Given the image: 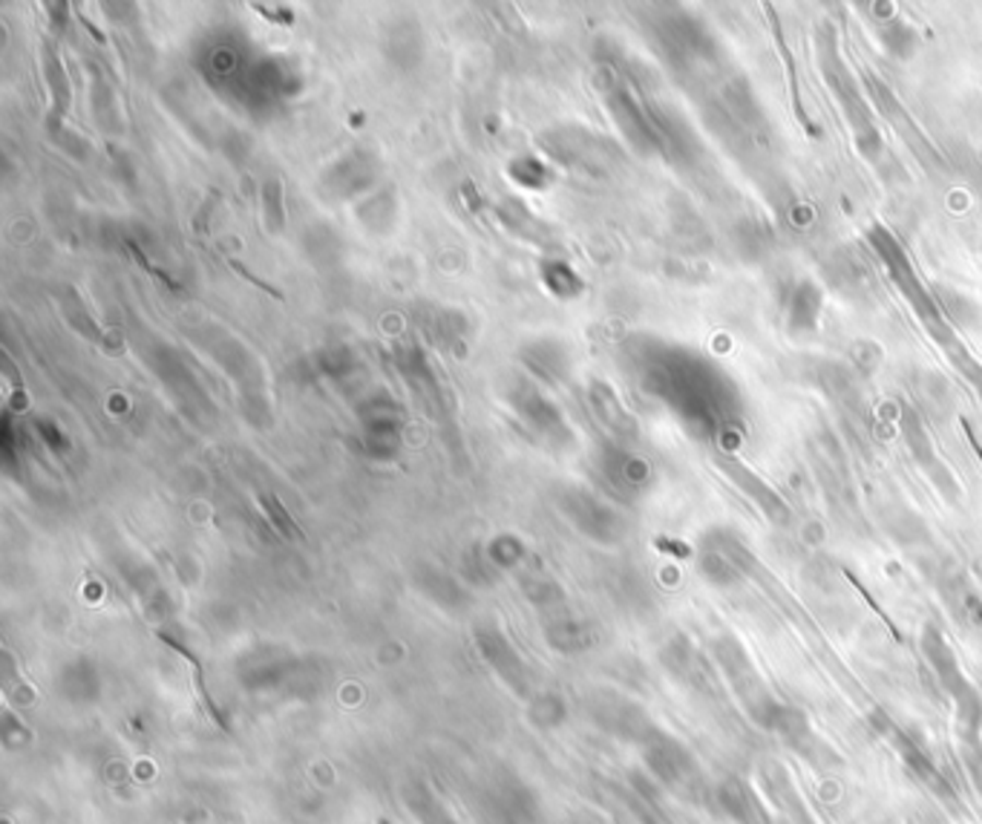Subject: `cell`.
Instances as JSON below:
<instances>
[{"label": "cell", "mask_w": 982, "mask_h": 824, "mask_svg": "<svg viewBox=\"0 0 982 824\" xmlns=\"http://www.w3.org/2000/svg\"><path fill=\"white\" fill-rule=\"evenodd\" d=\"M922 651H925L927 663L934 669L936 681H939L943 692L954 701V706H957L959 727H982L980 692H977L974 683L962 674L957 655H954L948 640L939 634V628L925 626V632H922Z\"/></svg>", "instance_id": "6da1fadb"}, {"label": "cell", "mask_w": 982, "mask_h": 824, "mask_svg": "<svg viewBox=\"0 0 982 824\" xmlns=\"http://www.w3.org/2000/svg\"><path fill=\"white\" fill-rule=\"evenodd\" d=\"M890 266H894L890 271L896 274L899 285L904 289V297L913 301V309H916L919 320L925 323L927 334H931V338H934V341L945 349V355L950 357V364L959 366V369H962L968 378L974 380V387L982 389V366L977 364L974 355H971V352H968V349L959 343V338L954 334V329L945 323L943 311L936 309V303L927 301V294L922 292V285L916 283V278H913V271L908 269V262H904L902 254H899V262L890 260Z\"/></svg>", "instance_id": "7a4b0ae2"}, {"label": "cell", "mask_w": 982, "mask_h": 824, "mask_svg": "<svg viewBox=\"0 0 982 824\" xmlns=\"http://www.w3.org/2000/svg\"><path fill=\"white\" fill-rule=\"evenodd\" d=\"M871 721H873V727L879 729L882 738H887V744L894 746L896 753H899V758H902L904 769H908V773H911V776L916 778L919 785L925 787V790L934 792L936 799L950 801V804H959L957 790L950 787V781H948V778H945L943 769L936 767V761L931 758V753H927L925 746L919 744L916 738H913L911 732H908V729L899 727V723H896L894 718H890V715H885V713H876L871 718Z\"/></svg>", "instance_id": "3957f363"}, {"label": "cell", "mask_w": 982, "mask_h": 824, "mask_svg": "<svg viewBox=\"0 0 982 824\" xmlns=\"http://www.w3.org/2000/svg\"><path fill=\"white\" fill-rule=\"evenodd\" d=\"M744 713L749 715V721H753L755 727H760L764 732L776 735L778 741H784V744L790 746H801V750H804V746L816 741L807 713L798 709V706L786 704V701L776 697L769 690L764 692V695L755 697V701H749V704L744 706Z\"/></svg>", "instance_id": "277c9868"}, {"label": "cell", "mask_w": 982, "mask_h": 824, "mask_svg": "<svg viewBox=\"0 0 982 824\" xmlns=\"http://www.w3.org/2000/svg\"><path fill=\"white\" fill-rule=\"evenodd\" d=\"M714 801L735 824H769L764 804L741 778H726L714 787Z\"/></svg>", "instance_id": "5b68a950"}, {"label": "cell", "mask_w": 982, "mask_h": 824, "mask_svg": "<svg viewBox=\"0 0 982 824\" xmlns=\"http://www.w3.org/2000/svg\"><path fill=\"white\" fill-rule=\"evenodd\" d=\"M764 785H767L769 799L781 810V816L786 819V824H816L809 808L801 799V792L792 787L790 773H786L781 764H767L764 767Z\"/></svg>", "instance_id": "8992f818"}, {"label": "cell", "mask_w": 982, "mask_h": 824, "mask_svg": "<svg viewBox=\"0 0 982 824\" xmlns=\"http://www.w3.org/2000/svg\"><path fill=\"white\" fill-rule=\"evenodd\" d=\"M721 470L729 475V479H732V482L741 484V491L749 493V496L758 502V507L769 516V519H776V522H786L790 510H786V505L781 502V496H778L772 487H767V484L760 482L753 470H746L744 464H737V461H726V459L721 461Z\"/></svg>", "instance_id": "52a82bcc"}, {"label": "cell", "mask_w": 982, "mask_h": 824, "mask_svg": "<svg viewBox=\"0 0 982 824\" xmlns=\"http://www.w3.org/2000/svg\"><path fill=\"white\" fill-rule=\"evenodd\" d=\"M769 24H772V32H776V47L784 58V72H786V87H790V102H792V113H795V119L804 125L809 136H816V125L809 121V116L804 113V104H801V87H798V72H795V56H792L790 44H786L784 32H781V24H778V15L769 9Z\"/></svg>", "instance_id": "ba28073f"}, {"label": "cell", "mask_w": 982, "mask_h": 824, "mask_svg": "<svg viewBox=\"0 0 982 824\" xmlns=\"http://www.w3.org/2000/svg\"><path fill=\"white\" fill-rule=\"evenodd\" d=\"M959 761L968 781L982 799V738L980 727H959Z\"/></svg>", "instance_id": "9c48e42d"}, {"label": "cell", "mask_w": 982, "mask_h": 824, "mask_svg": "<svg viewBox=\"0 0 982 824\" xmlns=\"http://www.w3.org/2000/svg\"><path fill=\"white\" fill-rule=\"evenodd\" d=\"M380 824H389V822H387V819H380Z\"/></svg>", "instance_id": "30bf717a"}]
</instances>
